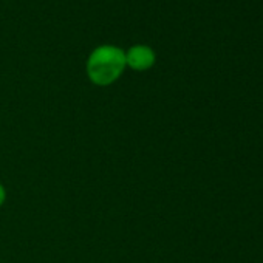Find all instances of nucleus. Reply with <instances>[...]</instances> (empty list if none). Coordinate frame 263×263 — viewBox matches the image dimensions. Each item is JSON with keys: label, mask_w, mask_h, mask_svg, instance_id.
<instances>
[{"label": "nucleus", "mask_w": 263, "mask_h": 263, "mask_svg": "<svg viewBox=\"0 0 263 263\" xmlns=\"http://www.w3.org/2000/svg\"><path fill=\"white\" fill-rule=\"evenodd\" d=\"M125 68V50L110 44L96 47L85 62L87 78L98 87H108L115 84L124 74Z\"/></svg>", "instance_id": "f257e3e1"}, {"label": "nucleus", "mask_w": 263, "mask_h": 263, "mask_svg": "<svg viewBox=\"0 0 263 263\" xmlns=\"http://www.w3.org/2000/svg\"><path fill=\"white\" fill-rule=\"evenodd\" d=\"M157 62V53L146 44L132 45L125 51V65L134 71H147Z\"/></svg>", "instance_id": "f03ea898"}, {"label": "nucleus", "mask_w": 263, "mask_h": 263, "mask_svg": "<svg viewBox=\"0 0 263 263\" xmlns=\"http://www.w3.org/2000/svg\"><path fill=\"white\" fill-rule=\"evenodd\" d=\"M5 201H7V189L2 183H0V208L5 204Z\"/></svg>", "instance_id": "7ed1b4c3"}]
</instances>
